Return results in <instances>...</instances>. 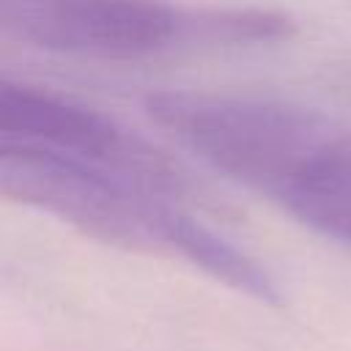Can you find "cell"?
I'll return each instance as SVG.
<instances>
[{
  "label": "cell",
  "mask_w": 351,
  "mask_h": 351,
  "mask_svg": "<svg viewBox=\"0 0 351 351\" xmlns=\"http://www.w3.org/2000/svg\"><path fill=\"white\" fill-rule=\"evenodd\" d=\"M315 233L351 247V132L343 129L277 200Z\"/></svg>",
  "instance_id": "5"
},
{
  "label": "cell",
  "mask_w": 351,
  "mask_h": 351,
  "mask_svg": "<svg viewBox=\"0 0 351 351\" xmlns=\"http://www.w3.org/2000/svg\"><path fill=\"white\" fill-rule=\"evenodd\" d=\"M3 27L36 47L137 58L197 44V8L167 0H0Z\"/></svg>",
  "instance_id": "4"
},
{
  "label": "cell",
  "mask_w": 351,
  "mask_h": 351,
  "mask_svg": "<svg viewBox=\"0 0 351 351\" xmlns=\"http://www.w3.org/2000/svg\"><path fill=\"white\" fill-rule=\"evenodd\" d=\"M0 140L107 167L176 200L189 189L186 176L143 137L88 104L27 82L0 85Z\"/></svg>",
  "instance_id": "3"
},
{
  "label": "cell",
  "mask_w": 351,
  "mask_h": 351,
  "mask_svg": "<svg viewBox=\"0 0 351 351\" xmlns=\"http://www.w3.org/2000/svg\"><path fill=\"white\" fill-rule=\"evenodd\" d=\"M3 195L47 211L99 241L178 255L189 211L134 178L25 143L0 140Z\"/></svg>",
  "instance_id": "2"
},
{
  "label": "cell",
  "mask_w": 351,
  "mask_h": 351,
  "mask_svg": "<svg viewBox=\"0 0 351 351\" xmlns=\"http://www.w3.org/2000/svg\"><path fill=\"white\" fill-rule=\"evenodd\" d=\"M145 110L208 167L274 203L343 132L315 110L258 96L159 90Z\"/></svg>",
  "instance_id": "1"
}]
</instances>
